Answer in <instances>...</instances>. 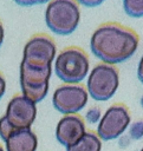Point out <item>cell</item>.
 <instances>
[{
  "instance_id": "cell-1",
  "label": "cell",
  "mask_w": 143,
  "mask_h": 151,
  "mask_svg": "<svg viewBox=\"0 0 143 151\" xmlns=\"http://www.w3.org/2000/svg\"><path fill=\"white\" fill-rule=\"evenodd\" d=\"M56 44L46 34L33 35L25 45L20 63V87L22 96L33 103L41 101L48 92Z\"/></svg>"
},
{
  "instance_id": "cell-2",
  "label": "cell",
  "mask_w": 143,
  "mask_h": 151,
  "mask_svg": "<svg viewBox=\"0 0 143 151\" xmlns=\"http://www.w3.org/2000/svg\"><path fill=\"white\" fill-rule=\"evenodd\" d=\"M138 41V35L134 29L118 22H105L92 33L90 48L102 63L115 65L132 57Z\"/></svg>"
},
{
  "instance_id": "cell-3",
  "label": "cell",
  "mask_w": 143,
  "mask_h": 151,
  "mask_svg": "<svg viewBox=\"0 0 143 151\" xmlns=\"http://www.w3.org/2000/svg\"><path fill=\"white\" fill-rule=\"evenodd\" d=\"M37 116L35 103L22 94L14 96L6 109L5 116L0 118V137L5 142L17 130L31 129Z\"/></svg>"
},
{
  "instance_id": "cell-4",
  "label": "cell",
  "mask_w": 143,
  "mask_h": 151,
  "mask_svg": "<svg viewBox=\"0 0 143 151\" xmlns=\"http://www.w3.org/2000/svg\"><path fill=\"white\" fill-rule=\"evenodd\" d=\"M80 11L76 0H51L45 9L46 26L54 34L69 35L76 31Z\"/></svg>"
},
{
  "instance_id": "cell-5",
  "label": "cell",
  "mask_w": 143,
  "mask_h": 151,
  "mask_svg": "<svg viewBox=\"0 0 143 151\" xmlns=\"http://www.w3.org/2000/svg\"><path fill=\"white\" fill-rule=\"evenodd\" d=\"M89 57L79 47H66L56 57V76L66 84H78L84 80L89 73Z\"/></svg>"
},
{
  "instance_id": "cell-6",
  "label": "cell",
  "mask_w": 143,
  "mask_h": 151,
  "mask_svg": "<svg viewBox=\"0 0 143 151\" xmlns=\"http://www.w3.org/2000/svg\"><path fill=\"white\" fill-rule=\"evenodd\" d=\"M119 85L118 71L115 66L104 63L97 64L90 72L86 83L87 93L98 101L109 100Z\"/></svg>"
},
{
  "instance_id": "cell-7",
  "label": "cell",
  "mask_w": 143,
  "mask_h": 151,
  "mask_svg": "<svg viewBox=\"0 0 143 151\" xmlns=\"http://www.w3.org/2000/svg\"><path fill=\"white\" fill-rule=\"evenodd\" d=\"M130 112L124 104L111 105L99 120L97 136L103 140L118 138L130 124Z\"/></svg>"
},
{
  "instance_id": "cell-8",
  "label": "cell",
  "mask_w": 143,
  "mask_h": 151,
  "mask_svg": "<svg viewBox=\"0 0 143 151\" xmlns=\"http://www.w3.org/2000/svg\"><path fill=\"white\" fill-rule=\"evenodd\" d=\"M89 93L84 86L78 84H67L59 86L52 97V104L60 113L74 114L84 109L87 103Z\"/></svg>"
},
{
  "instance_id": "cell-9",
  "label": "cell",
  "mask_w": 143,
  "mask_h": 151,
  "mask_svg": "<svg viewBox=\"0 0 143 151\" xmlns=\"http://www.w3.org/2000/svg\"><path fill=\"white\" fill-rule=\"evenodd\" d=\"M84 119L78 114L64 116L57 124L56 138L65 147H70L78 143L85 134Z\"/></svg>"
},
{
  "instance_id": "cell-10",
  "label": "cell",
  "mask_w": 143,
  "mask_h": 151,
  "mask_svg": "<svg viewBox=\"0 0 143 151\" xmlns=\"http://www.w3.org/2000/svg\"><path fill=\"white\" fill-rule=\"evenodd\" d=\"M7 151H35L38 139L31 129L13 131L5 140Z\"/></svg>"
},
{
  "instance_id": "cell-11",
  "label": "cell",
  "mask_w": 143,
  "mask_h": 151,
  "mask_svg": "<svg viewBox=\"0 0 143 151\" xmlns=\"http://www.w3.org/2000/svg\"><path fill=\"white\" fill-rule=\"evenodd\" d=\"M100 147L99 137L93 132H85L82 139L74 145L66 147V151H100Z\"/></svg>"
},
{
  "instance_id": "cell-12",
  "label": "cell",
  "mask_w": 143,
  "mask_h": 151,
  "mask_svg": "<svg viewBox=\"0 0 143 151\" xmlns=\"http://www.w3.org/2000/svg\"><path fill=\"white\" fill-rule=\"evenodd\" d=\"M123 8L131 18L143 17V0H123Z\"/></svg>"
},
{
  "instance_id": "cell-13",
  "label": "cell",
  "mask_w": 143,
  "mask_h": 151,
  "mask_svg": "<svg viewBox=\"0 0 143 151\" xmlns=\"http://www.w3.org/2000/svg\"><path fill=\"white\" fill-rule=\"evenodd\" d=\"M15 4L20 6H34V5H41L50 2L51 0H13Z\"/></svg>"
},
{
  "instance_id": "cell-14",
  "label": "cell",
  "mask_w": 143,
  "mask_h": 151,
  "mask_svg": "<svg viewBox=\"0 0 143 151\" xmlns=\"http://www.w3.org/2000/svg\"><path fill=\"white\" fill-rule=\"evenodd\" d=\"M86 118L90 120V122H96L98 118H100V111L98 107H92L87 111L86 113Z\"/></svg>"
},
{
  "instance_id": "cell-15",
  "label": "cell",
  "mask_w": 143,
  "mask_h": 151,
  "mask_svg": "<svg viewBox=\"0 0 143 151\" xmlns=\"http://www.w3.org/2000/svg\"><path fill=\"white\" fill-rule=\"evenodd\" d=\"M77 4H80L85 7H96L104 2V0H76Z\"/></svg>"
},
{
  "instance_id": "cell-16",
  "label": "cell",
  "mask_w": 143,
  "mask_h": 151,
  "mask_svg": "<svg viewBox=\"0 0 143 151\" xmlns=\"http://www.w3.org/2000/svg\"><path fill=\"white\" fill-rule=\"evenodd\" d=\"M137 77H138L139 81L143 84V55H142V58L139 59V63H138V67H137Z\"/></svg>"
},
{
  "instance_id": "cell-17",
  "label": "cell",
  "mask_w": 143,
  "mask_h": 151,
  "mask_svg": "<svg viewBox=\"0 0 143 151\" xmlns=\"http://www.w3.org/2000/svg\"><path fill=\"white\" fill-rule=\"evenodd\" d=\"M5 91H6V80H5L2 73L0 72V99H1V97L4 96Z\"/></svg>"
},
{
  "instance_id": "cell-18",
  "label": "cell",
  "mask_w": 143,
  "mask_h": 151,
  "mask_svg": "<svg viewBox=\"0 0 143 151\" xmlns=\"http://www.w3.org/2000/svg\"><path fill=\"white\" fill-rule=\"evenodd\" d=\"M4 38H5V31H4V26H2V22L0 21V47L4 42Z\"/></svg>"
},
{
  "instance_id": "cell-19",
  "label": "cell",
  "mask_w": 143,
  "mask_h": 151,
  "mask_svg": "<svg viewBox=\"0 0 143 151\" xmlns=\"http://www.w3.org/2000/svg\"><path fill=\"white\" fill-rule=\"evenodd\" d=\"M0 151H4V149H2V146L0 145Z\"/></svg>"
},
{
  "instance_id": "cell-20",
  "label": "cell",
  "mask_w": 143,
  "mask_h": 151,
  "mask_svg": "<svg viewBox=\"0 0 143 151\" xmlns=\"http://www.w3.org/2000/svg\"><path fill=\"white\" fill-rule=\"evenodd\" d=\"M141 151H143V147H142V150H141Z\"/></svg>"
}]
</instances>
